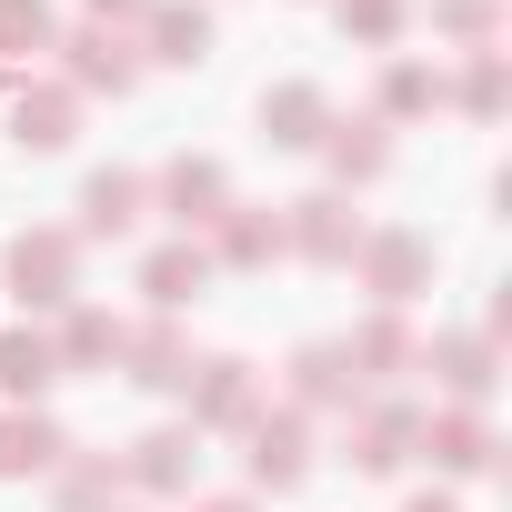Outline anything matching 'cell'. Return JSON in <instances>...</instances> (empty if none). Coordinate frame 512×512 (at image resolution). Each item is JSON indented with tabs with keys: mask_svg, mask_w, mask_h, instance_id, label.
<instances>
[{
	"mask_svg": "<svg viewBox=\"0 0 512 512\" xmlns=\"http://www.w3.org/2000/svg\"><path fill=\"white\" fill-rule=\"evenodd\" d=\"M422 111H442V71L432 61H382V101H372V121H422Z\"/></svg>",
	"mask_w": 512,
	"mask_h": 512,
	"instance_id": "obj_26",
	"label": "cell"
},
{
	"mask_svg": "<svg viewBox=\"0 0 512 512\" xmlns=\"http://www.w3.org/2000/svg\"><path fill=\"white\" fill-rule=\"evenodd\" d=\"M412 372H432V382H442V392H452V402L472 412V402H482V392L502 382V352H492L482 332H432V342L412 352Z\"/></svg>",
	"mask_w": 512,
	"mask_h": 512,
	"instance_id": "obj_11",
	"label": "cell"
},
{
	"mask_svg": "<svg viewBox=\"0 0 512 512\" xmlns=\"http://www.w3.org/2000/svg\"><path fill=\"white\" fill-rule=\"evenodd\" d=\"M352 402H362V382H352L342 342H302L292 352V412H352Z\"/></svg>",
	"mask_w": 512,
	"mask_h": 512,
	"instance_id": "obj_22",
	"label": "cell"
},
{
	"mask_svg": "<svg viewBox=\"0 0 512 512\" xmlns=\"http://www.w3.org/2000/svg\"><path fill=\"white\" fill-rule=\"evenodd\" d=\"M51 41H61L51 0H0V61H11V71H31V61H41Z\"/></svg>",
	"mask_w": 512,
	"mask_h": 512,
	"instance_id": "obj_27",
	"label": "cell"
},
{
	"mask_svg": "<svg viewBox=\"0 0 512 512\" xmlns=\"http://www.w3.org/2000/svg\"><path fill=\"white\" fill-rule=\"evenodd\" d=\"M211 272H262V262H282V211H251V201H231L221 221H211Z\"/></svg>",
	"mask_w": 512,
	"mask_h": 512,
	"instance_id": "obj_14",
	"label": "cell"
},
{
	"mask_svg": "<svg viewBox=\"0 0 512 512\" xmlns=\"http://www.w3.org/2000/svg\"><path fill=\"white\" fill-rule=\"evenodd\" d=\"M332 131V91L322 81H282V91H262V141L272 151H312Z\"/></svg>",
	"mask_w": 512,
	"mask_h": 512,
	"instance_id": "obj_15",
	"label": "cell"
},
{
	"mask_svg": "<svg viewBox=\"0 0 512 512\" xmlns=\"http://www.w3.org/2000/svg\"><path fill=\"white\" fill-rule=\"evenodd\" d=\"M191 472H201V432H191V422H161V432H141V442L121 452V482L151 492V502L191 492Z\"/></svg>",
	"mask_w": 512,
	"mask_h": 512,
	"instance_id": "obj_9",
	"label": "cell"
},
{
	"mask_svg": "<svg viewBox=\"0 0 512 512\" xmlns=\"http://www.w3.org/2000/svg\"><path fill=\"white\" fill-rule=\"evenodd\" d=\"M51 382H61V362H51V332H41V322L0 332V392H11V412H41Z\"/></svg>",
	"mask_w": 512,
	"mask_h": 512,
	"instance_id": "obj_23",
	"label": "cell"
},
{
	"mask_svg": "<svg viewBox=\"0 0 512 512\" xmlns=\"http://www.w3.org/2000/svg\"><path fill=\"white\" fill-rule=\"evenodd\" d=\"M442 101H462L472 121H502V101H512V71H502V51H462V81H442Z\"/></svg>",
	"mask_w": 512,
	"mask_h": 512,
	"instance_id": "obj_28",
	"label": "cell"
},
{
	"mask_svg": "<svg viewBox=\"0 0 512 512\" xmlns=\"http://www.w3.org/2000/svg\"><path fill=\"white\" fill-rule=\"evenodd\" d=\"M121 372H131L141 392H181V382H191V342H181V322H171V312L131 322V332H121Z\"/></svg>",
	"mask_w": 512,
	"mask_h": 512,
	"instance_id": "obj_13",
	"label": "cell"
},
{
	"mask_svg": "<svg viewBox=\"0 0 512 512\" xmlns=\"http://www.w3.org/2000/svg\"><path fill=\"white\" fill-rule=\"evenodd\" d=\"M432 31H452L462 51H502V0H432Z\"/></svg>",
	"mask_w": 512,
	"mask_h": 512,
	"instance_id": "obj_30",
	"label": "cell"
},
{
	"mask_svg": "<svg viewBox=\"0 0 512 512\" xmlns=\"http://www.w3.org/2000/svg\"><path fill=\"white\" fill-rule=\"evenodd\" d=\"M121 332H131L121 312L71 302V312H61V332H51V362H61V372H111V362H121Z\"/></svg>",
	"mask_w": 512,
	"mask_h": 512,
	"instance_id": "obj_16",
	"label": "cell"
},
{
	"mask_svg": "<svg viewBox=\"0 0 512 512\" xmlns=\"http://www.w3.org/2000/svg\"><path fill=\"white\" fill-rule=\"evenodd\" d=\"M131 41H141V71H151V61L201 71V61H211V11H201V0H151V11L131 21Z\"/></svg>",
	"mask_w": 512,
	"mask_h": 512,
	"instance_id": "obj_10",
	"label": "cell"
},
{
	"mask_svg": "<svg viewBox=\"0 0 512 512\" xmlns=\"http://www.w3.org/2000/svg\"><path fill=\"white\" fill-rule=\"evenodd\" d=\"M342 422H352V472H402V462H412V442H422V412H412V402H392V392H362Z\"/></svg>",
	"mask_w": 512,
	"mask_h": 512,
	"instance_id": "obj_8",
	"label": "cell"
},
{
	"mask_svg": "<svg viewBox=\"0 0 512 512\" xmlns=\"http://www.w3.org/2000/svg\"><path fill=\"white\" fill-rule=\"evenodd\" d=\"M141 292H151V312H171V322H181V312L211 292V251H201V241H161L151 262H141Z\"/></svg>",
	"mask_w": 512,
	"mask_h": 512,
	"instance_id": "obj_19",
	"label": "cell"
},
{
	"mask_svg": "<svg viewBox=\"0 0 512 512\" xmlns=\"http://www.w3.org/2000/svg\"><path fill=\"white\" fill-rule=\"evenodd\" d=\"M352 272H362V292H372L382 312H402V302L432 292V241H422V231H362Z\"/></svg>",
	"mask_w": 512,
	"mask_h": 512,
	"instance_id": "obj_4",
	"label": "cell"
},
{
	"mask_svg": "<svg viewBox=\"0 0 512 512\" xmlns=\"http://www.w3.org/2000/svg\"><path fill=\"white\" fill-rule=\"evenodd\" d=\"M0 91H11V141H21V151H71V141H81V91H71V81L11 71Z\"/></svg>",
	"mask_w": 512,
	"mask_h": 512,
	"instance_id": "obj_6",
	"label": "cell"
},
{
	"mask_svg": "<svg viewBox=\"0 0 512 512\" xmlns=\"http://www.w3.org/2000/svg\"><path fill=\"white\" fill-rule=\"evenodd\" d=\"M0 282H11L21 312H71L81 302V231H11Z\"/></svg>",
	"mask_w": 512,
	"mask_h": 512,
	"instance_id": "obj_1",
	"label": "cell"
},
{
	"mask_svg": "<svg viewBox=\"0 0 512 512\" xmlns=\"http://www.w3.org/2000/svg\"><path fill=\"white\" fill-rule=\"evenodd\" d=\"M191 512H251V492H211V502H191Z\"/></svg>",
	"mask_w": 512,
	"mask_h": 512,
	"instance_id": "obj_33",
	"label": "cell"
},
{
	"mask_svg": "<svg viewBox=\"0 0 512 512\" xmlns=\"http://www.w3.org/2000/svg\"><path fill=\"white\" fill-rule=\"evenodd\" d=\"M282 251H302V262H322V272H352L362 211L342 191H302V201H282Z\"/></svg>",
	"mask_w": 512,
	"mask_h": 512,
	"instance_id": "obj_3",
	"label": "cell"
},
{
	"mask_svg": "<svg viewBox=\"0 0 512 512\" xmlns=\"http://www.w3.org/2000/svg\"><path fill=\"white\" fill-rule=\"evenodd\" d=\"M332 21H342V41H362V51H392V41L412 31V0H332Z\"/></svg>",
	"mask_w": 512,
	"mask_h": 512,
	"instance_id": "obj_29",
	"label": "cell"
},
{
	"mask_svg": "<svg viewBox=\"0 0 512 512\" xmlns=\"http://www.w3.org/2000/svg\"><path fill=\"white\" fill-rule=\"evenodd\" d=\"M51 51H61V81H71L81 101H91V91H111V101H121V91L141 81V41H131V31H101V21H81V31H61Z\"/></svg>",
	"mask_w": 512,
	"mask_h": 512,
	"instance_id": "obj_5",
	"label": "cell"
},
{
	"mask_svg": "<svg viewBox=\"0 0 512 512\" xmlns=\"http://www.w3.org/2000/svg\"><path fill=\"white\" fill-rule=\"evenodd\" d=\"M141 211H151V181L141 171H91L81 181V241H121Z\"/></svg>",
	"mask_w": 512,
	"mask_h": 512,
	"instance_id": "obj_21",
	"label": "cell"
},
{
	"mask_svg": "<svg viewBox=\"0 0 512 512\" xmlns=\"http://www.w3.org/2000/svg\"><path fill=\"white\" fill-rule=\"evenodd\" d=\"M81 11H91V21H101V31H131V21H141V11H151V0H81Z\"/></svg>",
	"mask_w": 512,
	"mask_h": 512,
	"instance_id": "obj_31",
	"label": "cell"
},
{
	"mask_svg": "<svg viewBox=\"0 0 512 512\" xmlns=\"http://www.w3.org/2000/svg\"><path fill=\"white\" fill-rule=\"evenodd\" d=\"M241 442H251V452H241L251 492H302V482H312V422H302V412H262Z\"/></svg>",
	"mask_w": 512,
	"mask_h": 512,
	"instance_id": "obj_7",
	"label": "cell"
},
{
	"mask_svg": "<svg viewBox=\"0 0 512 512\" xmlns=\"http://www.w3.org/2000/svg\"><path fill=\"white\" fill-rule=\"evenodd\" d=\"M312 151L332 161V191H352V181H382V161H392V141H382V121H372V111H352V121L332 111V131H322Z\"/></svg>",
	"mask_w": 512,
	"mask_h": 512,
	"instance_id": "obj_20",
	"label": "cell"
},
{
	"mask_svg": "<svg viewBox=\"0 0 512 512\" xmlns=\"http://www.w3.org/2000/svg\"><path fill=\"white\" fill-rule=\"evenodd\" d=\"M71 452V432L51 422V412H0V482H31V472H51Z\"/></svg>",
	"mask_w": 512,
	"mask_h": 512,
	"instance_id": "obj_25",
	"label": "cell"
},
{
	"mask_svg": "<svg viewBox=\"0 0 512 512\" xmlns=\"http://www.w3.org/2000/svg\"><path fill=\"white\" fill-rule=\"evenodd\" d=\"M181 402H191V432H251L262 422V372L241 352H211V362H191Z\"/></svg>",
	"mask_w": 512,
	"mask_h": 512,
	"instance_id": "obj_2",
	"label": "cell"
},
{
	"mask_svg": "<svg viewBox=\"0 0 512 512\" xmlns=\"http://www.w3.org/2000/svg\"><path fill=\"white\" fill-rule=\"evenodd\" d=\"M412 352H422V342H412V322H402V312H372V322L342 342V362H352V382H362V392L402 382V372H412Z\"/></svg>",
	"mask_w": 512,
	"mask_h": 512,
	"instance_id": "obj_17",
	"label": "cell"
},
{
	"mask_svg": "<svg viewBox=\"0 0 512 512\" xmlns=\"http://www.w3.org/2000/svg\"><path fill=\"white\" fill-rule=\"evenodd\" d=\"M151 201L181 221V241H201V231L231 211V181H221V161H171V171L151 181Z\"/></svg>",
	"mask_w": 512,
	"mask_h": 512,
	"instance_id": "obj_12",
	"label": "cell"
},
{
	"mask_svg": "<svg viewBox=\"0 0 512 512\" xmlns=\"http://www.w3.org/2000/svg\"><path fill=\"white\" fill-rule=\"evenodd\" d=\"M412 452H422L432 472H492V452H502V442L482 432V412H462V402H452V412H422V442H412Z\"/></svg>",
	"mask_w": 512,
	"mask_h": 512,
	"instance_id": "obj_18",
	"label": "cell"
},
{
	"mask_svg": "<svg viewBox=\"0 0 512 512\" xmlns=\"http://www.w3.org/2000/svg\"><path fill=\"white\" fill-rule=\"evenodd\" d=\"M402 512H462V502H452V492H412Z\"/></svg>",
	"mask_w": 512,
	"mask_h": 512,
	"instance_id": "obj_32",
	"label": "cell"
},
{
	"mask_svg": "<svg viewBox=\"0 0 512 512\" xmlns=\"http://www.w3.org/2000/svg\"><path fill=\"white\" fill-rule=\"evenodd\" d=\"M51 492H61V512H111L131 482H121V452H81V442H71V452L51 462Z\"/></svg>",
	"mask_w": 512,
	"mask_h": 512,
	"instance_id": "obj_24",
	"label": "cell"
}]
</instances>
